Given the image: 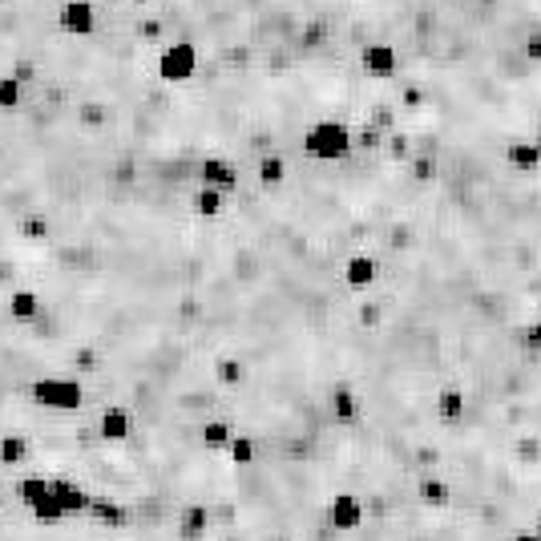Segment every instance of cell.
<instances>
[{"label":"cell","mask_w":541,"mask_h":541,"mask_svg":"<svg viewBox=\"0 0 541 541\" xmlns=\"http://www.w3.org/2000/svg\"><path fill=\"white\" fill-rule=\"evenodd\" d=\"M29 461H33L29 432H5V437H0V473H5V489H13V481L25 473Z\"/></svg>","instance_id":"cell-6"},{"label":"cell","mask_w":541,"mask_h":541,"mask_svg":"<svg viewBox=\"0 0 541 541\" xmlns=\"http://www.w3.org/2000/svg\"><path fill=\"white\" fill-rule=\"evenodd\" d=\"M231 465H239V469H247V465H255L259 461V445H255V437H247V432H235V441L227 445V453H223Z\"/></svg>","instance_id":"cell-31"},{"label":"cell","mask_w":541,"mask_h":541,"mask_svg":"<svg viewBox=\"0 0 541 541\" xmlns=\"http://www.w3.org/2000/svg\"><path fill=\"white\" fill-rule=\"evenodd\" d=\"M97 437H101L105 445H126V441L134 437V412H130L126 404L110 400V404L101 408V416H97Z\"/></svg>","instance_id":"cell-10"},{"label":"cell","mask_w":541,"mask_h":541,"mask_svg":"<svg viewBox=\"0 0 541 541\" xmlns=\"http://www.w3.org/2000/svg\"><path fill=\"white\" fill-rule=\"evenodd\" d=\"M356 328L360 332H384V323H388V307L372 295V291H364V295H356Z\"/></svg>","instance_id":"cell-27"},{"label":"cell","mask_w":541,"mask_h":541,"mask_svg":"<svg viewBox=\"0 0 541 541\" xmlns=\"http://www.w3.org/2000/svg\"><path fill=\"white\" fill-rule=\"evenodd\" d=\"M214 529V509L206 501H186L174 517V533L178 541H206V533Z\"/></svg>","instance_id":"cell-11"},{"label":"cell","mask_w":541,"mask_h":541,"mask_svg":"<svg viewBox=\"0 0 541 541\" xmlns=\"http://www.w3.org/2000/svg\"><path fill=\"white\" fill-rule=\"evenodd\" d=\"M404 174H408V182H416V186H432L441 178V158L437 154H412L408 162H404Z\"/></svg>","instance_id":"cell-29"},{"label":"cell","mask_w":541,"mask_h":541,"mask_svg":"<svg viewBox=\"0 0 541 541\" xmlns=\"http://www.w3.org/2000/svg\"><path fill=\"white\" fill-rule=\"evenodd\" d=\"M227 206H231V194L219 190V186H202L198 182L190 190V214H198V219H223Z\"/></svg>","instance_id":"cell-21"},{"label":"cell","mask_w":541,"mask_h":541,"mask_svg":"<svg viewBox=\"0 0 541 541\" xmlns=\"http://www.w3.org/2000/svg\"><path fill=\"white\" fill-rule=\"evenodd\" d=\"M198 65H202V53L194 49V41H170L158 53V81L186 85V81L198 77Z\"/></svg>","instance_id":"cell-3"},{"label":"cell","mask_w":541,"mask_h":541,"mask_svg":"<svg viewBox=\"0 0 541 541\" xmlns=\"http://www.w3.org/2000/svg\"><path fill=\"white\" fill-rule=\"evenodd\" d=\"M41 307H45V299H41L37 287H13L9 291V315H13V323H21V328L41 315Z\"/></svg>","instance_id":"cell-24"},{"label":"cell","mask_w":541,"mask_h":541,"mask_svg":"<svg viewBox=\"0 0 541 541\" xmlns=\"http://www.w3.org/2000/svg\"><path fill=\"white\" fill-rule=\"evenodd\" d=\"M287 178H291V162H287V154L271 150V154H263V158L255 162V182H259L263 190H275V186H283Z\"/></svg>","instance_id":"cell-25"},{"label":"cell","mask_w":541,"mask_h":541,"mask_svg":"<svg viewBox=\"0 0 541 541\" xmlns=\"http://www.w3.org/2000/svg\"><path fill=\"white\" fill-rule=\"evenodd\" d=\"M340 275H344V287H348L352 295H364V291L376 287V279H380V259H376L372 251H356V255L344 259Z\"/></svg>","instance_id":"cell-13"},{"label":"cell","mask_w":541,"mask_h":541,"mask_svg":"<svg viewBox=\"0 0 541 541\" xmlns=\"http://www.w3.org/2000/svg\"><path fill=\"white\" fill-rule=\"evenodd\" d=\"M194 178H198L202 186H219V190L235 194V190H239V182H243V170H239V162H235V158H227V154H206V158L198 162Z\"/></svg>","instance_id":"cell-7"},{"label":"cell","mask_w":541,"mask_h":541,"mask_svg":"<svg viewBox=\"0 0 541 541\" xmlns=\"http://www.w3.org/2000/svg\"><path fill=\"white\" fill-rule=\"evenodd\" d=\"M509 340H513V348H517V356L537 360V356H541V319L513 323V328H509Z\"/></svg>","instance_id":"cell-28"},{"label":"cell","mask_w":541,"mask_h":541,"mask_svg":"<svg viewBox=\"0 0 541 541\" xmlns=\"http://www.w3.org/2000/svg\"><path fill=\"white\" fill-rule=\"evenodd\" d=\"M25 509H33L37 501H45V497H53V485H49V473H21L17 481H13V489H9Z\"/></svg>","instance_id":"cell-26"},{"label":"cell","mask_w":541,"mask_h":541,"mask_svg":"<svg viewBox=\"0 0 541 541\" xmlns=\"http://www.w3.org/2000/svg\"><path fill=\"white\" fill-rule=\"evenodd\" d=\"M392 166H404L412 154H416V146H412V134L408 130H392L388 138H384V150H380Z\"/></svg>","instance_id":"cell-30"},{"label":"cell","mask_w":541,"mask_h":541,"mask_svg":"<svg viewBox=\"0 0 541 541\" xmlns=\"http://www.w3.org/2000/svg\"><path fill=\"white\" fill-rule=\"evenodd\" d=\"M29 400L37 408H49V412H81L85 408V380L81 376H57V372H45L29 384Z\"/></svg>","instance_id":"cell-2"},{"label":"cell","mask_w":541,"mask_h":541,"mask_svg":"<svg viewBox=\"0 0 541 541\" xmlns=\"http://www.w3.org/2000/svg\"><path fill=\"white\" fill-rule=\"evenodd\" d=\"M114 126V101H105V97H81L77 101V130L97 138Z\"/></svg>","instance_id":"cell-14"},{"label":"cell","mask_w":541,"mask_h":541,"mask_svg":"<svg viewBox=\"0 0 541 541\" xmlns=\"http://www.w3.org/2000/svg\"><path fill=\"white\" fill-rule=\"evenodd\" d=\"M235 420H227V416H206L202 424H198V441H202V449L206 453H227V445L235 441Z\"/></svg>","instance_id":"cell-22"},{"label":"cell","mask_w":541,"mask_h":541,"mask_svg":"<svg viewBox=\"0 0 541 541\" xmlns=\"http://www.w3.org/2000/svg\"><path fill=\"white\" fill-rule=\"evenodd\" d=\"M97 25H101V17H97L93 0H65V5L57 9V29H61L65 37L85 41V37L97 33Z\"/></svg>","instance_id":"cell-5"},{"label":"cell","mask_w":541,"mask_h":541,"mask_svg":"<svg viewBox=\"0 0 541 541\" xmlns=\"http://www.w3.org/2000/svg\"><path fill=\"white\" fill-rule=\"evenodd\" d=\"M299 146H303V158L311 162H344L352 158V126L340 118H319L303 130Z\"/></svg>","instance_id":"cell-1"},{"label":"cell","mask_w":541,"mask_h":541,"mask_svg":"<svg viewBox=\"0 0 541 541\" xmlns=\"http://www.w3.org/2000/svg\"><path fill=\"white\" fill-rule=\"evenodd\" d=\"M210 380H214V388H223V392H243L251 384V368L239 356L219 352L210 360Z\"/></svg>","instance_id":"cell-15"},{"label":"cell","mask_w":541,"mask_h":541,"mask_svg":"<svg viewBox=\"0 0 541 541\" xmlns=\"http://www.w3.org/2000/svg\"><path fill=\"white\" fill-rule=\"evenodd\" d=\"M529 142H533V146H537V158H541V134H533V138H529Z\"/></svg>","instance_id":"cell-40"},{"label":"cell","mask_w":541,"mask_h":541,"mask_svg":"<svg viewBox=\"0 0 541 541\" xmlns=\"http://www.w3.org/2000/svg\"><path fill=\"white\" fill-rule=\"evenodd\" d=\"M9 77H13V81H21V85L29 89V85H33L37 77H41V61H37L33 53H21V57L13 61V69H9Z\"/></svg>","instance_id":"cell-37"},{"label":"cell","mask_w":541,"mask_h":541,"mask_svg":"<svg viewBox=\"0 0 541 541\" xmlns=\"http://www.w3.org/2000/svg\"><path fill=\"white\" fill-rule=\"evenodd\" d=\"M364 501H360V493H352V489H336L328 501H323V521H328L336 533H356L360 525H364Z\"/></svg>","instance_id":"cell-4"},{"label":"cell","mask_w":541,"mask_h":541,"mask_svg":"<svg viewBox=\"0 0 541 541\" xmlns=\"http://www.w3.org/2000/svg\"><path fill=\"white\" fill-rule=\"evenodd\" d=\"M412 493L424 509H449L453 505V481L445 473H416Z\"/></svg>","instance_id":"cell-17"},{"label":"cell","mask_w":541,"mask_h":541,"mask_svg":"<svg viewBox=\"0 0 541 541\" xmlns=\"http://www.w3.org/2000/svg\"><path fill=\"white\" fill-rule=\"evenodd\" d=\"M29 517H33L37 525H45V529H57V525H65V521H69V513H65V505H61L57 497L37 501V505L29 509Z\"/></svg>","instance_id":"cell-33"},{"label":"cell","mask_w":541,"mask_h":541,"mask_svg":"<svg viewBox=\"0 0 541 541\" xmlns=\"http://www.w3.org/2000/svg\"><path fill=\"white\" fill-rule=\"evenodd\" d=\"M85 521L101 525V529H130L134 525V505L114 501V497H93L85 509Z\"/></svg>","instance_id":"cell-16"},{"label":"cell","mask_w":541,"mask_h":541,"mask_svg":"<svg viewBox=\"0 0 541 541\" xmlns=\"http://www.w3.org/2000/svg\"><path fill=\"white\" fill-rule=\"evenodd\" d=\"M5 505H9V489L0 485V513H5Z\"/></svg>","instance_id":"cell-38"},{"label":"cell","mask_w":541,"mask_h":541,"mask_svg":"<svg viewBox=\"0 0 541 541\" xmlns=\"http://www.w3.org/2000/svg\"><path fill=\"white\" fill-rule=\"evenodd\" d=\"M328 416H332L340 428H352V424L364 420V396L356 392V384L340 380V384L328 388Z\"/></svg>","instance_id":"cell-9"},{"label":"cell","mask_w":541,"mask_h":541,"mask_svg":"<svg viewBox=\"0 0 541 541\" xmlns=\"http://www.w3.org/2000/svg\"><path fill=\"white\" fill-rule=\"evenodd\" d=\"M17 239L21 243H33V247H41V243H49L53 235H57V223L49 219V214L45 210H29V214H21V219H17Z\"/></svg>","instance_id":"cell-23"},{"label":"cell","mask_w":541,"mask_h":541,"mask_svg":"<svg viewBox=\"0 0 541 541\" xmlns=\"http://www.w3.org/2000/svg\"><path fill=\"white\" fill-rule=\"evenodd\" d=\"M49 485H53V497L65 505L69 517H85L89 501H93V489L77 477H61V473H49Z\"/></svg>","instance_id":"cell-20"},{"label":"cell","mask_w":541,"mask_h":541,"mask_svg":"<svg viewBox=\"0 0 541 541\" xmlns=\"http://www.w3.org/2000/svg\"><path fill=\"white\" fill-rule=\"evenodd\" d=\"M384 138H388V134H380L372 122L352 126V150H356V154H380V150H384Z\"/></svg>","instance_id":"cell-32"},{"label":"cell","mask_w":541,"mask_h":541,"mask_svg":"<svg viewBox=\"0 0 541 541\" xmlns=\"http://www.w3.org/2000/svg\"><path fill=\"white\" fill-rule=\"evenodd\" d=\"M501 166L517 178H533L541 174V158H537V146L529 138H509L505 150H501Z\"/></svg>","instance_id":"cell-19"},{"label":"cell","mask_w":541,"mask_h":541,"mask_svg":"<svg viewBox=\"0 0 541 541\" xmlns=\"http://www.w3.org/2000/svg\"><path fill=\"white\" fill-rule=\"evenodd\" d=\"M332 25L323 21V17H307L299 29H295V53L299 57H319V53H328L332 49Z\"/></svg>","instance_id":"cell-18"},{"label":"cell","mask_w":541,"mask_h":541,"mask_svg":"<svg viewBox=\"0 0 541 541\" xmlns=\"http://www.w3.org/2000/svg\"><path fill=\"white\" fill-rule=\"evenodd\" d=\"M25 105V85L13 81L9 73H0V114H13Z\"/></svg>","instance_id":"cell-35"},{"label":"cell","mask_w":541,"mask_h":541,"mask_svg":"<svg viewBox=\"0 0 541 541\" xmlns=\"http://www.w3.org/2000/svg\"><path fill=\"white\" fill-rule=\"evenodd\" d=\"M469 412V396L457 380H445L437 384V392H432V416H437V424H461Z\"/></svg>","instance_id":"cell-12"},{"label":"cell","mask_w":541,"mask_h":541,"mask_svg":"<svg viewBox=\"0 0 541 541\" xmlns=\"http://www.w3.org/2000/svg\"><path fill=\"white\" fill-rule=\"evenodd\" d=\"M356 61H360V69H364L372 81H392V77L400 73V53H396V45H388V41H368V45L356 53Z\"/></svg>","instance_id":"cell-8"},{"label":"cell","mask_w":541,"mask_h":541,"mask_svg":"<svg viewBox=\"0 0 541 541\" xmlns=\"http://www.w3.org/2000/svg\"><path fill=\"white\" fill-rule=\"evenodd\" d=\"M364 122H372L380 134H392V130H400V110H396L392 101H372Z\"/></svg>","instance_id":"cell-34"},{"label":"cell","mask_w":541,"mask_h":541,"mask_svg":"<svg viewBox=\"0 0 541 541\" xmlns=\"http://www.w3.org/2000/svg\"><path fill=\"white\" fill-rule=\"evenodd\" d=\"M517 57H521L525 65H533V69H541V25H533V29H525V37L517 41Z\"/></svg>","instance_id":"cell-36"},{"label":"cell","mask_w":541,"mask_h":541,"mask_svg":"<svg viewBox=\"0 0 541 541\" xmlns=\"http://www.w3.org/2000/svg\"><path fill=\"white\" fill-rule=\"evenodd\" d=\"M130 5H138V9H150V5H158V0H130Z\"/></svg>","instance_id":"cell-39"}]
</instances>
